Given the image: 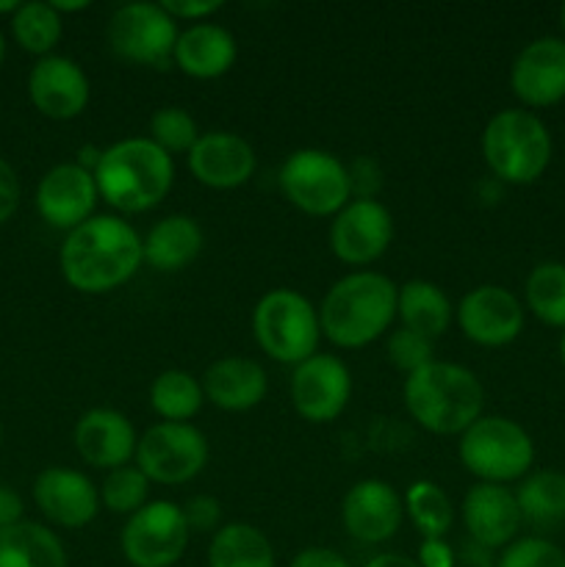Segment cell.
Segmentation results:
<instances>
[{
    "instance_id": "cell-1",
    "label": "cell",
    "mask_w": 565,
    "mask_h": 567,
    "mask_svg": "<svg viewBox=\"0 0 565 567\" xmlns=\"http://www.w3.org/2000/svg\"><path fill=\"white\" fill-rule=\"evenodd\" d=\"M59 264L61 275L75 291H114L144 264L142 236L120 216H92L66 233Z\"/></svg>"
},
{
    "instance_id": "cell-2",
    "label": "cell",
    "mask_w": 565,
    "mask_h": 567,
    "mask_svg": "<svg viewBox=\"0 0 565 567\" xmlns=\"http://www.w3.org/2000/svg\"><path fill=\"white\" fill-rule=\"evenodd\" d=\"M397 293L399 286L380 271H349L321 299V336L341 349H360L377 341L397 319Z\"/></svg>"
},
{
    "instance_id": "cell-3",
    "label": "cell",
    "mask_w": 565,
    "mask_h": 567,
    "mask_svg": "<svg viewBox=\"0 0 565 567\" xmlns=\"http://www.w3.org/2000/svg\"><path fill=\"white\" fill-rule=\"evenodd\" d=\"M97 192L111 208L142 214L155 208L175 183V164L147 136L122 138L100 153L94 166Z\"/></svg>"
},
{
    "instance_id": "cell-4",
    "label": "cell",
    "mask_w": 565,
    "mask_h": 567,
    "mask_svg": "<svg viewBox=\"0 0 565 567\" xmlns=\"http://www.w3.org/2000/svg\"><path fill=\"white\" fill-rule=\"evenodd\" d=\"M404 408L415 424L435 435H463L485 408V388L471 369L446 360L424 365L404 380Z\"/></svg>"
},
{
    "instance_id": "cell-5",
    "label": "cell",
    "mask_w": 565,
    "mask_h": 567,
    "mask_svg": "<svg viewBox=\"0 0 565 567\" xmlns=\"http://www.w3.org/2000/svg\"><path fill=\"white\" fill-rule=\"evenodd\" d=\"M554 142L546 122L526 109H504L482 131V158L504 183L530 186L552 164Z\"/></svg>"
},
{
    "instance_id": "cell-6",
    "label": "cell",
    "mask_w": 565,
    "mask_h": 567,
    "mask_svg": "<svg viewBox=\"0 0 565 567\" xmlns=\"http://www.w3.org/2000/svg\"><path fill=\"white\" fill-rule=\"evenodd\" d=\"M460 463L480 482L507 485L521 482L535 463L530 432L504 415H482L460 435Z\"/></svg>"
},
{
    "instance_id": "cell-7",
    "label": "cell",
    "mask_w": 565,
    "mask_h": 567,
    "mask_svg": "<svg viewBox=\"0 0 565 567\" xmlns=\"http://www.w3.org/2000/svg\"><path fill=\"white\" fill-rule=\"evenodd\" d=\"M253 336L271 360L299 365L319 347V310L294 288H271L253 310Z\"/></svg>"
},
{
    "instance_id": "cell-8",
    "label": "cell",
    "mask_w": 565,
    "mask_h": 567,
    "mask_svg": "<svg viewBox=\"0 0 565 567\" xmlns=\"http://www.w3.org/2000/svg\"><path fill=\"white\" fill-rule=\"evenodd\" d=\"M280 188L294 208L310 216H336L352 197L349 169L327 150H294L280 166Z\"/></svg>"
},
{
    "instance_id": "cell-9",
    "label": "cell",
    "mask_w": 565,
    "mask_h": 567,
    "mask_svg": "<svg viewBox=\"0 0 565 567\" xmlns=\"http://www.w3.org/2000/svg\"><path fill=\"white\" fill-rule=\"evenodd\" d=\"M133 460L150 482L186 485L208 463V441L197 426L158 421L138 437Z\"/></svg>"
},
{
    "instance_id": "cell-10",
    "label": "cell",
    "mask_w": 565,
    "mask_h": 567,
    "mask_svg": "<svg viewBox=\"0 0 565 567\" xmlns=\"http://www.w3.org/2000/svg\"><path fill=\"white\" fill-rule=\"evenodd\" d=\"M177 22L161 3H125L111 14L105 39L120 59L164 70L175 55Z\"/></svg>"
},
{
    "instance_id": "cell-11",
    "label": "cell",
    "mask_w": 565,
    "mask_h": 567,
    "mask_svg": "<svg viewBox=\"0 0 565 567\" xmlns=\"http://www.w3.org/2000/svg\"><path fill=\"white\" fill-rule=\"evenodd\" d=\"M183 509L172 502H147L125 520L120 535L122 557L133 567H172L188 546Z\"/></svg>"
},
{
    "instance_id": "cell-12",
    "label": "cell",
    "mask_w": 565,
    "mask_h": 567,
    "mask_svg": "<svg viewBox=\"0 0 565 567\" xmlns=\"http://www.w3.org/2000/svg\"><path fill=\"white\" fill-rule=\"evenodd\" d=\"M352 399V374L336 354L316 352L294 365L291 402L294 410L310 424L336 421Z\"/></svg>"
},
{
    "instance_id": "cell-13",
    "label": "cell",
    "mask_w": 565,
    "mask_h": 567,
    "mask_svg": "<svg viewBox=\"0 0 565 567\" xmlns=\"http://www.w3.org/2000/svg\"><path fill=\"white\" fill-rule=\"evenodd\" d=\"M393 241V216L377 199H349L330 225V247L349 266L374 264Z\"/></svg>"
},
{
    "instance_id": "cell-14",
    "label": "cell",
    "mask_w": 565,
    "mask_h": 567,
    "mask_svg": "<svg viewBox=\"0 0 565 567\" xmlns=\"http://www.w3.org/2000/svg\"><path fill=\"white\" fill-rule=\"evenodd\" d=\"M524 305L504 286H476L460 299L458 324L469 341L480 347H507L524 330Z\"/></svg>"
},
{
    "instance_id": "cell-15",
    "label": "cell",
    "mask_w": 565,
    "mask_h": 567,
    "mask_svg": "<svg viewBox=\"0 0 565 567\" xmlns=\"http://www.w3.org/2000/svg\"><path fill=\"white\" fill-rule=\"evenodd\" d=\"M510 89L524 109H548L565 100V39L537 37L510 66Z\"/></svg>"
},
{
    "instance_id": "cell-16",
    "label": "cell",
    "mask_w": 565,
    "mask_h": 567,
    "mask_svg": "<svg viewBox=\"0 0 565 567\" xmlns=\"http://www.w3.org/2000/svg\"><path fill=\"white\" fill-rule=\"evenodd\" d=\"M97 197L94 172L83 169L81 164H59L39 181L37 210L50 227L70 233L92 219Z\"/></svg>"
},
{
    "instance_id": "cell-17",
    "label": "cell",
    "mask_w": 565,
    "mask_h": 567,
    "mask_svg": "<svg viewBox=\"0 0 565 567\" xmlns=\"http://www.w3.org/2000/svg\"><path fill=\"white\" fill-rule=\"evenodd\" d=\"M89 92L86 72L66 55H44L28 75V97L50 120H75L89 105Z\"/></svg>"
},
{
    "instance_id": "cell-18",
    "label": "cell",
    "mask_w": 565,
    "mask_h": 567,
    "mask_svg": "<svg viewBox=\"0 0 565 567\" xmlns=\"http://www.w3.org/2000/svg\"><path fill=\"white\" fill-rule=\"evenodd\" d=\"M404 504L399 493L382 480H360L341 502V520L358 543H386L402 526Z\"/></svg>"
},
{
    "instance_id": "cell-19",
    "label": "cell",
    "mask_w": 565,
    "mask_h": 567,
    "mask_svg": "<svg viewBox=\"0 0 565 567\" xmlns=\"http://www.w3.org/2000/svg\"><path fill=\"white\" fill-rule=\"evenodd\" d=\"M463 524L476 546L496 551L518 540L524 518H521L515 493L507 485L476 482L463 498Z\"/></svg>"
},
{
    "instance_id": "cell-20",
    "label": "cell",
    "mask_w": 565,
    "mask_h": 567,
    "mask_svg": "<svg viewBox=\"0 0 565 567\" xmlns=\"http://www.w3.org/2000/svg\"><path fill=\"white\" fill-rule=\"evenodd\" d=\"M33 502L50 524L64 529H83L100 513V491L72 468H44L33 482Z\"/></svg>"
},
{
    "instance_id": "cell-21",
    "label": "cell",
    "mask_w": 565,
    "mask_h": 567,
    "mask_svg": "<svg viewBox=\"0 0 565 567\" xmlns=\"http://www.w3.org/2000/svg\"><path fill=\"white\" fill-rule=\"evenodd\" d=\"M188 172L208 188H238L253 177L255 150L244 136L230 131L199 133L186 155Z\"/></svg>"
},
{
    "instance_id": "cell-22",
    "label": "cell",
    "mask_w": 565,
    "mask_h": 567,
    "mask_svg": "<svg viewBox=\"0 0 565 567\" xmlns=\"http://www.w3.org/2000/svg\"><path fill=\"white\" fill-rule=\"evenodd\" d=\"M78 454L94 468L114 471L136 457V430L131 421L111 408H94L78 419L72 430Z\"/></svg>"
},
{
    "instance_id": "cell-23",
    "label": "cell",
    "mask_w": 565,
    "mask_h": 567,
    "mask_svg": "<svg viewBox=\"0 0 565 567\" xmlns=\"http://www.w3.org/2000/svg\"><path fill=\"white\" fill-rule=\"evenodd\" d=\"M269 377L264 365L249 358H219L203 374V393L227 413H244L264 402Z\"/></svg>"
},
{
    "instance_id": "cell-24",
    "label": "cell",
    "mask_w": 565,
    "mask_h": 567,
    "mask_svg": "<svg viewBox=\"0 0 565 567\" xmlns=\"http://www.w3.org/2000/svg\"><path fill=\"white\" fill-rule=\"evenodd\" d=\"M238 44L227 28L216 25V22H194L186 31L177 33L175 42V61L181 72L188 78H199V81H210L219 78L236 64Z\"/></svg>"
},
{
    "instance_id": "cell-25",
    "label": "cell",
    "mask_w": 565,
    "mask_h": 567,
    "mask_svg": "<svg viewBox=\"0 0 565 567\" xmlns=\"http://www.w3.org/2000/svg\"><path fill=\"white\" fill-rule=\"evenodd\" d=\"M203 227L194 216H164L142 238L144 264L153 266L155 271H181L203 252Z\"/></svg>"
},
{
    "instance_id": "cell-26",
    "label": "cell",
    "mask_w": 565,
    "mask_h": 567,
    "mask_svg": "<svg viewBox=\"0 0 565 567\" xmlns=\"http://www.w3.org/2000/svg\"><path fill=\"white\" fill-rule=\"evenodd\" d=\"M0 567H66V551L48 526L20 520L0 529Z\"/></svg>"
},
{
    "instance_id": "cell-27",
    "label": "cell",
    "mask_w": 565,
    "mask_h": 567,
    "mask_svg": "<svg viewBox=\"0 0 565 567\" xmlns=\"http://www.w3.org/2000/svg\"><path fill=\"white\" fill-rule=\"evenodd\" d=\"M397 316L404 330H413L435 341L452 321V302L435 282L408 280L404 286H399Z\"/></svg>"
},
{
    "instance_id": "cell-28",
    "label": "cell",
    "mask_w": 565,
    "mask_h": 567,
    "mask_svg": "<svg viewBox=\"0 0 565 567\" xmlns=\"http://www.w3.org/2000/svg\"><path fill=\"white\" fill-rule=\"evenodd\" d=\"M208 567H275V551L258 526L225 524L210 537Z\"/></svg>"
},
{
    "instance_id": "cell-29",
    "label": "cell",
    "mask_w": 565,
    "mask_h": 567,
    "mask_svg": "<svg viewBox=\"0 0 565 567\" xmlns=\"http://www.w3.org/2000/svg\"><path fill=\"white\" fill-rule=\"evenodd\" d=\"M513 493L524 524L548 529L565 520V474L559 471H530Z\"/></svg>"
},
{
    "instance_id": "cell-30",
    "label": "cell",
    "mask_w": 565,
    "mask_h": 567,
    "mask_svg": "<svg viewBox=\"0 0 565 567\" xmlns=\"http://www.w3.org/2000/svg\"><path fill=\"white\" fill-rule=\"evenodd\" d=\"M205 402L203 382L183 369H166L150 385V408L172 424H188Z\"/></svg>"
},
{
    "instance_id": "cell-31",
    "label": "cell",
    "mask_w": 565,
    "mask_h": 567,
    "mask_svg": "<svg viewBox=\"0 0 565 567\" xmlns=\"http://www.w3.org/2000/svg\"><path fill=\"white\" fill-rule=\"evenodd\" d=\"M526 308L554 330H565V264L559 260H543L526 275L524 286Z\"/></svg>"
},
{
    "instance_id": "cell-32",
    "label": "cell",
    "mask_w": 565,
    "mask_h": 567,
    "mask_svg": "<svg viewBox=\"0 0 565 567\" xmlns=\"http://www.w3.org/2000/svg\"><path fill=\"white\" fill-rule=\"evenodd\" d=\"M11 33H14L17 44L22 50L44 59L59 44L61 33H64V20H61V14L50 3L28 0V3H20V9L11 14Z\"/></svg>"
},
{
    "instance_id": "cell-33",
    "label": "cell",
    "mask_w": 565,
    "mask_h": 567,
    "mask_svg": "<svg viewBox=\"0 0 565 567\" xmlns=\"http://www.w3.org/2000/svg\"><path fill=\"white\" fill-rule=\"evenodd\" d=\"M404 509L415 529L424 535V540H443L454 524V507L449 502L446 491L438 487L435 482L419 480L408 487L404 496Z\"/></svg>"
},
{
    "instance_id": "cell-34",
    "label": "cell",
    "mask_w": 565,
    "mask_h": 567,
    "mask_svg": "<svg viewBox=\"0 0 565 567\" xmlns=\"http://www.w3.org/2000/svg\"><path fill=\"white\" fill-rule=\"evenodd\" d=\"M100 491V504H105V509L116 515H127L131 518L133 513L147 504L150 496V480L142 474L138 465H122V468H114L105 474Z\"/></svg>"
},
{
    "instance_id": "cell-35",
    "label": "cell",
    "mask_w": 565,
    "mask_h": 567,
    "mask_svg": "<svg viewBox=\"0 0 565 567\" xmlns=\"http://www.w3.org/2000/svg\"><path fill=\"white\" fill-rule=\"evenodd\" d=\"M150 142L158 144L166 155L186 153L197 144L199 131L194 116L186 109H177V105H166L158 109L150 120Z\"/></svg>"
},
{
    "instance_id": "cell-36",
    "label": "cell",
    "mask_w": 565,
    "mask_h": 567,
    "mask_svg": "<svg viewBox=\"0 0 565 567\" xmlns=\"http://www.w3.org/2000/svg\"><path fill=\"white\" fill-rule=\"evenodd\" d=\"M493 567H565V551L548 537H518L502 548Z\"/></svg>"
},
{
    "instance_id": "cell-37",
    "label": "cell",
    "mask_w": 565,
    "mask_h": 567,
    "mask_svg": "<svg viewBox=\"0 0 565 567\" xmlns=\"http://www.w3.org/2000/svg\"><path fill=\"white\" fill-rule=\"evenodd\" d=\"M386 352L388 360H391L399 371H404V374H415V371H421L424 365L435 363V343H432V338L419 336V332L413 330H404V327H397V330L388 336Z\"/></svg>"
},
{
    "instance_id": "cell-38",
    "label": "cell",
    "mask_w": 565,
    "mask_h": 567,
    "mask_svg": "<svg viewBox=\"0 0 565 567\" xmlns=\"http://www.w3.org/2000/svg\"><path fill=\"white\" fill-rule=\"evenodd\" d=\"M181 509L188 524V532H219L222 504L214 496H192Z\"/></svg>"
},
{
    "instance_id": "cell-39",
    "label": "cell",
    "mask_w": 565,
    "mask_h": 567,
    "mask_svg": "<svg viewBox=\"0 0 565 567\" xmlns=\"http://www.w3.org/2000/svg\"><path fill=\"white\" fill-rule=\"evenodd\" d=\"M161 6H164L166 14H170L175 22L188 20L192 25L194 22H205L214 11L222 9L219 0H208V3H203V0H164Z\"/></svg>"
},
{
    "instance_id": "cell-40",
    "label": "cell",
    "mask_w": 565,
    "mask_h": 567,
    "mask_svg": "<svg viewBox=\"0 0 565 567\" xmlns=\"http://www.w3.org/2000/svg\"><path fill=\"white\" fill-rule=\"evenodd\" d=\"M17 205H20V181H17L14 166L0 158V225L14 216Z\"/></svg>"
},
{
    "instance_id": "cell-41",
    "label": "cell",
    "mask_w": 565,
    "mask_h": 567,
    "mask_svg": "<svg viewBox=\"0 0 565 567\" xmlns=\"http://www.w3.org/2000/svg\"><path fill=\"white\" fill-rule=\"evenodd\" d=\"M288 567H352V565H349L341 554L332 551V548L310 546L305 548V551H299Z\"/></svg>"
},
{
    "instance_id": "cell-42",
    "label": "cell",
    "mask_w": 565,
    "mask_h": 567,
    "mask_svg": "<svg viewBox=\"0 0 565 567\" xmlns=\"http://www.w3.org/2000/svg\"><path fill=\"white\" fill-rule=\"evenodd\" d=\"M415 563L421 567H454V554L443 540H424Z\"/></svg>"
},
{
    "instance_id": "cell-43",
    "label": "cell",
    "mask_w": 565,
    "mask_h": 567,
    "mask_svg": "<svg viewBox=\"0 0 565 567\" xmlns=\"http://www.w3.org/2000/svg\"><path fill=\"white\" fill-rule=\"evenodd\" d=\"M22 520V498L9 485H0V529Z\"/></svg>"
},
{
    "instance_id": "cell-44",
    "label": "cell",
    "mask_w": 565,
    "mask_h": 567,
    "mask_svg": "<svg viewBox=\"0 0 565 567\" xmlns=\"http://www.w3.org/2000/svg\"><path fill=\"white\" fill-rule=\"evenodd\" d=\"M363 567H421L413 557H404V554H377L371 557Z\"/></svg>"
},
{
    "instance_id": "cell-45",
    "label": "cell",
    "mask_w": 565,
    "mask_h": 567,
    "mask_svg": "<svg viewBox=\"0 0 565 567\" xmlns=\"http://www.w3.org/2000/svg\"><path fill=\"white\" fill-rule=\"evenodd\" d=\"M50 6H53V9L59 11V14H64V11H83V9H89L86 0H78V3H64V0H50Z\"/></svg>"
},
{
    "instance_id": "cell-46",
    "label": "cell",
    "mask_w": 565,
    "mask_h": 567,
    "mask_svg": "<svg viewBox=\"0 0 565 567\" xmlns=\"http://www.w3.org/2000/svg\"><path fill=\"white\" fill-rule=\"evenodd\" d=\"M17 9H20L17 0H0V14H14Z\"/></svg>"
},
{
    "instance_id": "cell-47",
    "label": "cell",
    "mask_w": 565,
    "mask_h": 567,
    "mask_svg": "<svg viewBox=\"0 0 565 567\" xmlns=\"http://www.w3.org/2000/svg\"><path fill=\"white\" fill-rule=\"evenodd\" d=\"M559 363H563V369H565V330H563V336H559Z\"/></svg>"
},
{
    "instance_id": "cell-48",
    "label": "cell",
    "mask_w": 565,
    "mask_h": 567,
    "mask_svg": "<svg viewBox=\"0 0 565 567\" xmlns=\"http://www.w3.org/2000/svg\"><path fill=\"white\" fill-rule=\"evenodd\" d=\"M559 31H563V39H565V3L563 6H559Z\"/></svg>"
},
{
    "instance_id": "cell-49",
    "label": "cell",
    "mask_w": 565,
    "mask_h": 567,
    "mask_svg": "<svg viewBox=\"0 0 565 567\" xmlns=\"http://www.w3.org/2000/svg\"><path fill=\"white\" fill-rule=\"evenodd\" d=\"M6 59V39H3V31H0V64H3Z\"/></svg>"
},
{
    "instance_id": "cell-50",
    "label": "cell",
    "mask_w": 565,
    "mask_h": 567,
    "mask_svg": "<svg viewBox=\"0 0 565 567\" xmlns=\"http://www.w3.org/2000/svg\"><path fill=\"white\" fill-rule=\"evenodd\" d=\"M0 441H3V430H0Z\"/></svg>"
}]
</instances>
